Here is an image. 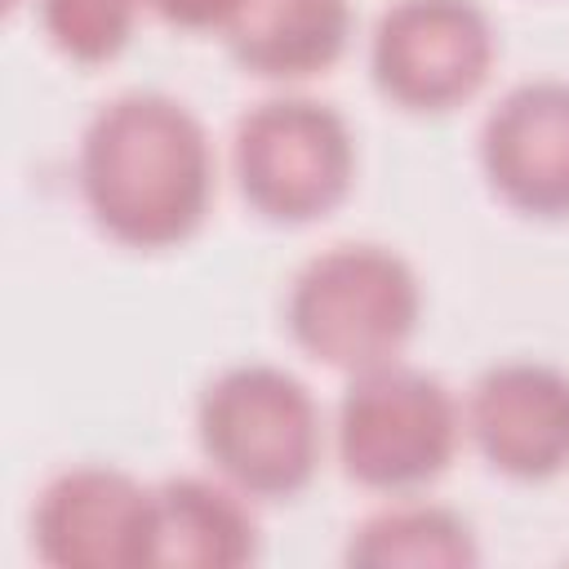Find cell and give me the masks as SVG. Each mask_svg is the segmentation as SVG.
<instances>
[{"mask_svg": "<svg viewBox=\"0 0 569 569\" xmlns=\"http://www.w3.org/2000/svg\"><path fill=\"white\" fill-rule=\"evenodd\" d=\"M76 182L93 222L129 249L182 244L213 200V147L204 124L169 93L102 102L76 151Z\"/></svg>", "mask_w": 569, "mask_h": 569, "instance_id": "1", "label": "cell"}, {"mask_svg": "<svg viewBox=\"0 0 569 569\" xmlns=\"http://www.w3.org/2000/svg\"><path fill=\"white\" fill-rule=\"evenodd\" d=\"M422 311L413 267L387 244H329L289 280L284 325L293 342L347 373L387 365Z\"/></svg>", "mask_w": 569, "mask_h": 569, "instance_id": "2", "label": "cell"}, {"mask_svg": "<svg viewBox=\"0 0 569 569\" xmlns=\"http://www.w3.org/2000/svg\"><path fill=\"white\" fill-rule=\"evenodd\" d=\"M196 436L213 471L244 498H293L320 467V409L280 365H231L196 405Z\"/></svg>", "mask_w": 569, "mask_h": 569, "instance_id": "3", "label": "cell"}, {"mask_svg": "<svg viewBox=\"0 0 569 569\" xmlns=\"http://www.w3.org/2000/svg\"><path fill=\"white\" fill-rule=\"evenodd\" d=\"M458 436L462 409L449 387L400 360L351 373L333 418L342 471L378 493L431 485L449 467Z\"/></svg>", "mask_w": 569, "mask_h": 569, "instance_id": "4", "label": "cell"}, {"mask_svg": "<svg viewBox=\"0 0 569 569\" xmlns=\"http://www.w3.org/2000/svg\"><path fill=\"white\" fill-rule=\"evenodd\" d=\"M231 169L253 213L271 222H311L347 196L356 142L329 102L267 98L240 116Z\"/></svg>", "mask_w": 569, "mask_h": 569, "instance_id": "5", "label": "cell"}, {"mask_svg": "<svg viewBox=\"0 0 569 569\" xmlns=\"http://www.w3.org/2000/svg\"><path fill=\"white\" fill-rule=\"evenodd\" d=\"M493 27L476 0H396L369 40L373 84L405 111L467 102L493 67Z\"/></svg>", "mask_w": 569, "mask_h": 569, "instance_id": "6", "label": "cell"}, {"mask_svg": "<svg viewBox=\"0 0 569 569\" xmlns=\"http://www.w3.org/2000/svg\"><path fill=\"white\" fill-rule=\"evenodd\" d=\"M31 538L58 569L156 565V489L120 467H67L40 489Z\"/></svg>", "mask_w": 569, "mask_h": 569, "instance_id": "7", "label": "cell"}, {"mask_svg": "<svg viewBox=\"0 0 569 569\" xmlns=\"http://www.w3.org/2000/svg\"><path fill=\"white\" fill-rule=\"evenodd\" d=\"M480 458L511 480H551L569 467V373L542 360H502L462 405Z\"/></svg>", "mask_w": 569, "mask_h": 569, "instance_id": "8", "label": "cell"}, {"mask_svg": "<svg viewBox=\"0 0 569 569\" xmlns=\"http://www.w3.org/2000/svg\"><path fill=\"white\" fill-rule=\"evenodd\" d=\"M489 187L520 213H569V80H525L507 89L480 124Z\"/></svg>", "mask_w": 569, "mask_h": 569, "instance_id": "9", "label": "cell"}, {"mask_svg": "<svg viewBox=\"0 0 569 569\" xmlns=\"http://www.w3.org/2000/svg\"><path fill=\"white\" fill-rule=\"evenodd\" d=\"M231 58L267 80H302L333 67L351 40L347 0H236L227 27Z\"/></svg>", "mask_w": 569, "mask_h": 569, "instance_id": "10", "label": "cell"}, {"mask_svg": "<svg viewBox=\"0 0 569 569\" xmlns=\"http://www.w3.org/2000/svg\"><path fill=\"white\" fill-rule=\"evenodd\" d=\"M258 556V520L236 485L178 476L156 485V565L240 569Z\"/></svg>", "mask_w": 569, "mask_h": 569, "instance_id": "11", "label": "cell"}, {"mask_svg": "<svg viewBox=\"0 0 569 569\" xmlns=\"http://www.w3.org/2000/svg\"><path fill=\"white\" fill-rule=\"evenodd\" d=\"M351 565L387 569V565H476L480 547L471 525L436 502H396L373 511L351 529L347 542Z\"/></svg>", "mask_w": 569, "mask_h": 569, "instance_id": "12", "label": "cell"}, {"mask_svg": "<svg viewBox=\"0 0 569 569\" xmlns=\"http://www.w3.org/2000/svg\"><path fill=\"white\" fill-rule=\"evenodd\" d=\"M142 0H40L49 44L76 62H107L124 49Z\"/></svg>", "mask_w": 569, "mask_h": 569, "instance_id": "13", "label": "cell"}, {"mask_svg": "<svg viewBox=\"0 0 569 569\" xmlns=\"http://www.w3.org/2000/svg\"><path fill=\"white\" fill-rule=\"evenodd\" d=\"M164 22L187 27V31H204V27H227L236 0H147Z\"/></svg>", "mask_w": 569, "mask_h": 569, "instance_id": "14", "label": "cell"}]
</instances>
